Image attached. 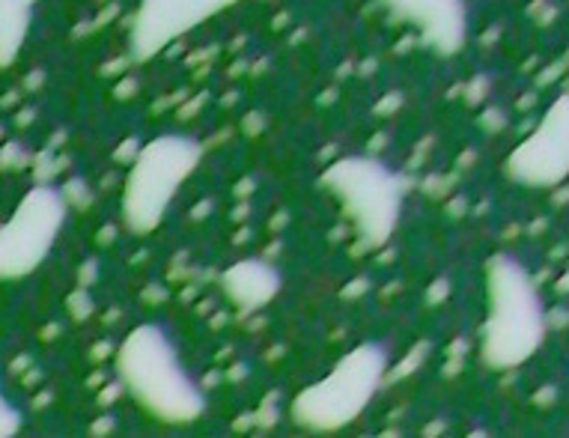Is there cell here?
Segmentation results:
<instances>
[{
  "mask_svg": "<svg viewBox=\"0 0 569 438\" xmlns=\"http://www.w3.org/2000/svg\"><path fill=\"white\" fill-rule=\"evenodd\" d=\"M113 374L134 409L161 427H191L209 411L203 385L161 322H138L113 355Z\"/></svg>",
  "mask_w": 569,
  "mask_h": 438,
  "instance_id": "1",
  "label": "cell"
},
{
  "mask_svg": "<svg viewBox=\"0 0 569 438\" xmlns=\"http://www.w3.org/2000/svg\"><path fill=\"white\" fill-rule=\"evenodd\" d=\"M549 331L540 283L519 257L507 251L486 260V319L480 361L495 374H513L540 352Z\"/></svg>",
  "mask_w": 569,
  "mask_h": 438,
  "instance_id": "2",
  "label": "cell"
},
{
  "mask_svg": "<svg viewBox=\"0 0 569 438\" xmlns=\"http://www.w3.org/2000/svg\"><path fill=\"white\" fill-rule=\"evenodd\" d=\"M203 140L186 131H161L131 159L120 195V218L131 236H152L177 203L179 191L203 161Z\"/></svg>",
  "mask_w": 569,
  "mask_h": 438,
  "instance_id": "3",
  "label": "cell"
},
{
  "mask_svg": "<svg viewBox=\"0 0 569 438\" xmlns=\"http://www.w3.org/2000/svg\"><path fill=\"white\" fill-rule=\"evenodd\" d=\"M391 370V346L382 340H365L352 346L322 379L305 385L290 402L292 424L313 436H331L352 427L376 394L382 391Z\"/></svg>",
  "mask_w": 569,
  "mask_h": 438,
  "instance_id": "4",
  "label": "cell"
},
{
  "mask_svg": "<svg viewBox=\"0 0 569 438\" xmlns=\"http://www.w3.org/2000/svg\"><path fill=\"white\" fill-rule=\"evenodd\" d=\"M322 188L355 227L365 251H379L400 227L409 179L376 156H340L322 170Z\"/></svg>",
  "mask_w": 569,
  "mask_h": 438,
  "instance_id": "5",
  "label": "cell"
},
{
  "mask_svg": "<svg viewBox=\"0 0 569 438\" xmlns=\"http://www.w3.org/2000/svg\"><path fill=\"white\" fill-rule=\"evenodd\" d=\"M69 203L51 182H39L21 197L0 225V283H19L42 269L63 233Z\"/></svg>",
  "mask_w": 569,
  "mask_h": 438,
  "instance_id": "6",
  "label": "cell"
},
{
  "mask_svg": "<svg viewBox=\"0 0 569 438\" xmlns=\"http://www.w3.org/2000/svg\"><path fill=\"white\" fill-rule=\"evenodd\" d=\"M242 0H138L129 21V60L152 63L164 48L224 16Z\"/></svg>",
  "mask_w": 569,
  "mask_h": 438,
  "instance_id": "7",
  "label": "cell"
},
{
  "mask_svg": "<svg viewBox=\"0 0 569 438\" xmlns=\"http://www.w3.org/2000/svg\"><path fill=\"white\" fill-rule=\"evenodd\" d=\"M505 173L510 182L531 191L558 188L569 173V102L560 93L546 108L540 122L507 156Z\"/></svg>",
  "mask_w": 569,
  "mask_h": 438,
  "instance_id": "8",
  "label": "cell"
},
{
  "mask_svg": "<svg viewBox=\"0 0 569 438\" xmlns=\"http://www.w3.org/2000/svg\"><path fill=\"white\" fill-rule=\"evenodd\" d=\"M393 21L418 33L436 57H457L468 46V0H382Z\"/></svg>",
  "mask_w": 569,
  "mask_h": 438,
  "instance_id": "9",
  "label": "cell"
},
{
  "mask_svg": "<svg viewBox=\"0 0 569 438\" xmlns=\"http://www.w3.org/2000/svg\"><path fill=\"white\" fill-rule=\"evenodd\" d=\"M283 289V275L271 260L244 257L221 271V292L239 313H257L271 305Z\"/></svg>",
  "mask_w": 569,
  "mask_h": 438,
  "instance_id": "10",
  "label": "cell"
},
{
  "mask_svg": "<svg viewBox=\"0 0 569 438\" xmlns=\"http://www.w3.org/2000/svg\"><path fill=\"white\" fill-rule=\"evenodd\" d=\"M37 0H0V72L19 63L33 28Z\"/></svg>",
  "mask_w": 569,
  "mask_h": 438,
  "instance_id": "11",
  "label": "cell"
},
{
  "mask_svg": "<svg viewBox=\"0 0 569 438\" xmlns=\"http://www.w3.org/2000/svg\"><path fill=\"white\" fill-rule=\"evenodd\" d=\"M24 427V411L16 406L3 382H0V438H16Z\"/></svg>",
  "mask_w": 569,
  "mask_h": 438,
  "instance_id": "12",
  "label": "cell"
}]
</instances>
